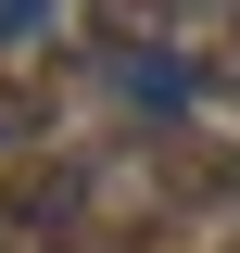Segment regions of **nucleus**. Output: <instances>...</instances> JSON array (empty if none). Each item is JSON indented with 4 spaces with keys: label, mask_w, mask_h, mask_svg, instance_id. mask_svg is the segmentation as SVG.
<instances>
[{
    "label": "nucleus",
    "mask_w": 240,
    "mask_h": 253,
    "mask_svg": "<svg viewBox=\"0 0 240 253\" xmlns=\"http://www.w3.org/2000/svg\"><path fill=\"white\" fill-rule=\"evenodd\" d=\"M76 228H89V177L76 165H51V152L0 165V253H63Z\"/></svg>",
    "instance_id": "nucleus-1"
},
{
    "label": "nucleus",
    "mask_w": 240,
    "mask_h": 253,
    "mask_svg": "<svg viewBox=\"0 0 240 253\" xmlns=\"http://www.w3.org/2000/svg\"><path fill=\"white\" fill-rule=\"evenodd\" d=\"M152 177H164V203H240V152H215V139H152Z\"/></svg>",
    "instance_id": "nucleus-2"
},
{
    "label": "nucleus",
    "mask_w": 240,
    "mask_h": 253,
    "mask_svg": "<svg viewBox=\"0 0 240 253\" xmlns=\"http://www.w3.org/2000/svg\"><path fill=\"white\" fill-rule=\"evenodd\" d=\"M0 139H13V152L51 139V89H38V76H0Z\"/></svg>",
    "instance_id": "nucleus-3"
},
{
    "label": "nucleus",
    "mask_w": 240,
    "mask_h": 253,
    "mask_svg": "<svg viewBox=\"0 0 240 253\" xmlns=\"http://www.w3.org/2000/svg\"><path fill=\"white\" fill-rule=\"evenodd\" d=\"M190 89H215V101H240V26H228V38H215V51H202V63H190Z\"/></svg>",
    "instance_id": "nucleus-4"
}]
</instances>
